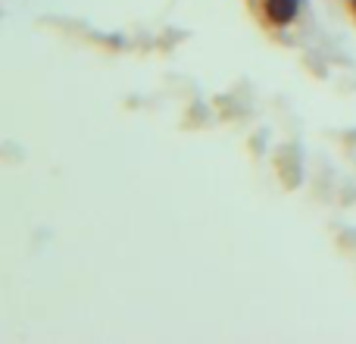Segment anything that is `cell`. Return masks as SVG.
Masks as SVG:
<instances>
[{"label":"cell","mask_w":356,"mask_h":344,"mask_svg":"<svg viewBox=\"0 0 356 344\" xmlns=\"http://www.w3.org/2000/svg\"><path fill=\"white\" fill-rule=\"evenodd\" d=\"M344 13H347V19L356 25V0H344Z\"/></svg>","instance_id":"cell-2"},{"label":"cell","mask_w":356,"mask_h":344,"mask_svg":"<svg viewBox=\"0 0 356 344\" xmlns=\"http://www.w3.org/2000/svg\"><path fill=\"white\" fill-rule=\"evenodd\" d=\"M250 19L269 38H282L303 16V0H247Z\"/></svg>","instance_id":"cell-1"}]
</instances>
